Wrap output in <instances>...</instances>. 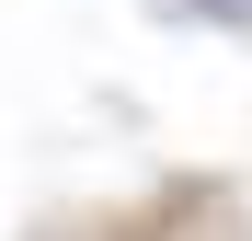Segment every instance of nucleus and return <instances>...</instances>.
Returning a JSON list of instances; mask_svg holds the SVG:
<instances>
[{
    "label": "nucleus",
    "mask_w": 252,
    "mask_h": 241,
    "mask_svg": "<svg viewBox=\"0 0 252 241\" xmlns=\"http://www.w3.org/2000/svg\"><path fill=\"white\" fill-rule=\"evenodd\" d=\"M206 23H241V34H252V0H206Z\"/></svg>",
    "instance_id": "obj_1"
}]
</instances>
